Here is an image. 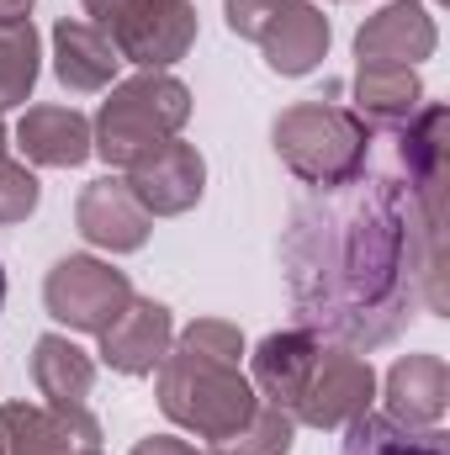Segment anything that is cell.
<instances>
[{
	"label": "cell",
	"instance_id": "5",
	"mask_svg": "<svg viewBox=\"0 0 450 455\" xmlns=\"http://www.w3.org/2000/svg\"><path fill=\"white\" fill-rule=\"evenodd\" d=\"M85 21L138 69H170L197 43V0H85Z\"/></svg>",
	"mask_w": 450,
	"mask_h": 455
},
{
	"label": "cell",
	"instance_id": "3",
	"mask_svg": "<svg viewBox=\"0 0 450 455\" xmlns=\"http://www.w3.org/2000/svg\"><path fill=\"white\" fill-rule=\"evenodd\" d=\"M186 122H191V91L165 69H143L112 85V96L101 101V112L91 122V154L127 170L143 148L175 138Z\"/></svg>",
	"mask_w": 450,
	"mask_h": 455
},
{
	"label": "cell",
	"instance_id": "24",
	"mask_svg": "<svg viewBox=\"0 0 450 455\" xmlns=\"http://www.w3.org/2000/svg\"><path fill=\"white\" fill-rule=\"evenodd\" d=\"M133 455H202L191 440H175V435H149V440H138Z\"/></svg>",
	"mask_w": 450,
	"mask_h": 455
},
{
	"label": "cell",
	"instance_id": "21",
	"mask_svg": "<svg viewBox=\"0 0 450 455\" xmlns=\"http://www.w3.org/2000/svg\"><path fill=\"white\" fill-rule=\"evenodd\" d=\"M43 53H37V27H32V16L27 21H5L0 27V112L5 107H21L27 96H32V85H37V64Z\"/></svg>",
	"mask_w": 450,
	"mask_h": 455
},
{
	"label": "cell",
	"instance_id": "1",
	"mask_svg": "<svg viewBox=\"0 0 450 455\" xmlns=\"http://www.w3.org/2000/svg\"><path fill=\"white\" fill-rule=\"evenodd\" d=\"M450 112L419 107L403 127H371L360 170L302 186L281 228V270L297 329L350 349H382L414 318L446 313Z\"/></svg>",
	"mask_w": 450,
	"mask_h": 455
},
{
	"label": "cell",
	"instance_id": "26",
	"mask_svg": "<svg viewBox=\"0 0 450 455\" xmlns=\"http://www.w3.org/2000/svg\"><path fill=\"white\" fill-rule=\"evenodd\" d=\"M0 307H5V270H0Z\"/></svg>",
	"mask_w": 450,
	"mask_h": 455
},
{
	"label": "cell",
	"instance_id": "17",
	"mask_svg": "<svg viewBox=\"0 0 450 455\" xmlns=\"http://www.w3.org/2000/svg\"><path fill=\"white\" fill-rule=\"evenodd\" d=\"M318 344L324 339H318L313 329H281V334H265L260 349H254V376H249V387L260 392V403L292 413V403H297V392H302V376H308ZM292 424H297V419H292Z\"/></svg>",
	"mask_w": 450,
	"mask_h": 455
},
{
	"label": "cell",
	"instance_id": "27",
	"mask_svg": "<svg viewBox=\"0 0 450 455\" xmlns=\"http://www.w3.org/2000/svg\"><path fill=\"white\" fill-rule=\"evenodd\" d=\"M0 455H5V440H0Z\"/></svg>",
	"mask_w": 450,
	"mask_h": 455
},
{
	"label": "cell",
	"instance_id": "11",
	"mask_svg": "<svg viewBox=\"0 0 450 455\" xmlns=\"http://www.w3.org/2000/svg\"><path fill=\"white\" fill-rule=\"evenodd\" d=\"M96 339H101V365H112L117 376H154L159 360H165V349H170V339H175V318H170L165 302L133 297L117 313L112 329L96 334Z\"/></svg>",
	"mask_w": 450,
	"mask_h": 455
},
{
	"label": "cell",
	"instance_id": "16",
	"mask_svg": "<svg viewBox=\"0 0 450 455\" xmlns=\"http://www.w3.org/2000/svg\"><path fill=\"white\" fill-rule=\"evenodd\" d=\"M117 48L85 21V16H64L53 21V75L64 91L75 96H96L117 80Z\"/></svg>",
	"mask_w": 450,
	"mask_h": 455
},
{
	"label": "cell",
	"instance_id": "10",
	"mask_svg": "<svg viewBox=\"0 0 450 455\" xmlns=\"http://www.w3.org/2000/svg\"><path fill=\"white\" fill-rule=\"evenodd\" d=\"M5 455H101L96 413H59L48 403H5L0 408Z\"/></svg>",
	"mask_w": 450,
	"mask_h": 455
},
{
	"label": "cell",
	"instance_id": "6",
	"mask_svg": "<svg viewBox=\"0 0 450 455\" xmlns=\"http://www.w3.org/2000/svg\"><path fill=\"white\" fill-rule=\"evenodd\" d=\"M228 32L254 43L286 80L313 75L329 53V16L313 0H223Z\"/></svg>",
	"mask_w": 450,
	"mask_h": 455
},
{
	"label": "cell",
	"instance_id": "22",
	"mask_svg": "<svg viewBox=\"0 0 450 455\" xmlns=\"http://www.w3.org/2000/svg\"><path fill=\"white\" fill-rule=\"evenodd\" d=\"M292 435H297L292 413H281V408H270V403H254L249 424L233 429L228 440H218L213 455H286L292 451Z\"/></svg>",
	"mask_w": 450,
	"mask_h": 455
},
{
	"label": "cell",
	"instance_id": "8",
	"mask_svg": "<svg viewBox=\"0 0 450 455\" xmlns=\"http://www.w3.org/2000/svg\"><path fill=\"white\" fill-rule=\"evenodd\" d=\"M371 397H376V371L360 349L350 344L324 339L308 376H302V392L292 403V419L308 424V429H344L355 424L360 413H371Z\"/></svg>",
	"mask_w": 450,
	"mask_h": 455
},
{
	"label": "cell",
	"instance_id": "12",
	"mask_svg": "<svg viewBox=\"0 0 450 455\" xmlns=\"http://www.w3.org/2000/svg\"><path fill=\"white\" fill-rule=\"evenodd\" d=\"M75 223H80V233H85V243L112 249V254H133V249L149 243L154 218L138 207V196L127 191L122 175H101V180H91V186L80 191Z\"/></svg>",
	"mask_w": 450,
	"mask_h": 455
},
{
	"label": "cell",
	"instance_id": "9",
	"mask_svg": "<svg viewBox=\"0 0 450 455\" xmlns=\"http://www.w3.org/2000/svg\"><path fill=\"white\" fill-rule=\"evenodd\" d=\"M122 180H127V191L138 196V207H143L149 218H181V212H191V207L202 202V191H207V164H202V154H197L191 143L165 138V143L143 148V154L127 164Z\"/></svg>",
	"mask_w": 450,
	"mask_h": 455
},
{
	"label": "cell",
	"instance_id": "2",
	"mask_svg": "<svg viewBox=\"0 0 450 455\" xmlns=\"http://www.w3.org/2000/svg\"><path fill=\"white\" fill-rule=\"evenodd\" d=\"M244 334L223 318H197L181 339H170L159 360V408L170 424L202 435V440H228L233 429L249 424L260 392L238 371Z\"/></svg>",
	"mask_w": 450,
	"mask_h": 455
},
{
	"label": "cell",
	"instance_id": "19",
	"mask_svg": "<svg viewBox=\"0 0 450 455\" xmlns=\"http://www.w3.org/2000/svg\"><path fill=\"white\" fill-rule=\"evenodd\" d=\"M424 107V80L398 64H360L355 69V116L366 127H403Z\"/></svg>",
	"mask_w": 450,
	"mask_h": 455
},
{
	"label": "cell",
	"instance_id": "13",
	"mask_svg": "<svg viewBox=\"0 0 450 455\" xmlns=\"http://www.w3.org/2000/svg\"><path fill=\"white\" fill-rule=\"evenodd\" d=\"M440 43L435 32V16L419 5V0H392L382 5L360 32H355V59L360 64H398V69H414L419 59H430Z\"/></svg>",
	"mask_w": 450,
	"mask_h": 455
},
{
	"label": "cell",
	"instance_id": "23",
	"mask_svg": "<svg viewBox=\"0 0 450 455\" xmlns=\"http://www.w3.org/2000/svg\"><path fill=\"white\" fill-rule=\"evenodd\" d=\"M37 196H43V186H37V175L27 164H16L5 154V122H0V228L32 218L37 212Z\"/></svg>",
	"mask_w": 450,
	"mask_h": 455
},
{
	"label": "cell",
	"instance_id": "15",
	"mask_svg": "<svg viewBox=\"0 0 450 455\" xmlns=\"http://www.w3.org/2000/svg\"><path fill=\"white\" fill-rule=\"evenodd\" d=\"M16 148L27 164L75 170L91 159V122L75 107H27V116L16 122Z\"/></svg>",
	"mask_w": 450,
	"mask_h": 455
},
{
	"label": "cell",
	"instance_id": "4",
	"mask_svg": "<svg viewBox=\"0 0 450 455\" xmlns=\"http://www.w3.org/2000/svg\"><path fill=\"white\" fill-rule=\"evenodd\" d=\"M276 138V154L281 164L302 180V186H329V180H344L350 170H360L366 148H371V127L350 107L339 101H297L276 116L270 127Z\"/></svg>",
	"mask_w": 450,
	"mask_h": 455
},
{
	"label": "cell",
	"instance_id": "25",
	"mask_svg": "<svg viewBox=\"0 0 450 455\" xmlns=\"http://www.w3.org/2000/svg\"><path fill=\"white\" fill-rule=\"evenodd\" d=\"M32 5H37V0H0V27H5V21H27Z\"/></svg>",
	"mask_w": 450,
	"mask_h": 455
},
{
	"label": "cell",
	"instance_id": "20",
	"mask_svg": "<svg viewBox=\"0 0 450 455\" xmlns=\"http://www.w3.org/2000/svg\"><path fill=\"white\" fill-rule=\"evenodd\" d=\"M339 455H450V451L440 429H408V424H392L387 413H360L355 424H344Z\"/></svg>",
	"mask_w": 450,
	"mask_h": 455
},
{
	"label": "cell",
	"instance_id": "7",
	"mask_svg": "<svg viewBox=\"0 0 450 455\" xmlns=\"http://www.w3.org/2000/svg\"><path fill=\"white\" fill-rule=\"evenodd\" d=\"M133 281L107 265V259H91V254H69L48 270L43 281V307L53 323H64L69 334H107L117 323V313L133 302Z\"/></svg>",
	"mask_w": 450,
	"mask_h": 455
},
{
	"label": "cell",
	"instance_id": "18",
	"mask_svg": "<svg viewBox=\"0 0 450 455\" xmlns=\"http://www.w3.org/2000/svg\"><path fill=\"white\" fill-rule=\"evenodd\" d=\"M32 381L59 413H91V387H96V360L64 334H43L32 344Z\"/></svg>",
	"mask_w": 450,
	"mask_h": 455
},
{
	"label": "cell",
	"instance_id": "14",
	"mask_svg": "<svg viewBox=\"0 0 450 455\" xmlns=\"http://www.w3.org/2000/svg\"><path fill=\"white\" fill-rule=\"evenodd\" d=\"M450 403V371L440 355H403L387 371V419L408 429H440Z\"/></svg>",
	"mask_w": 450,
	"mask_h": 455
}]
</instances>
